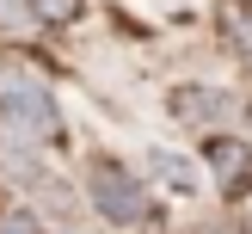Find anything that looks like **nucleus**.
<instances>
[{"mask_svg":"<svg viewBox=\"0 0 252 234\" xmlns=\"http://www.w3.org/2000/svg\"><path fill=\"white\" fill-rule=\"evenodd\" d=\"M0 117H6L12 135H25L37 148H62V135H68L56 93L43 80H31V74H0Z\"/></svg>","mask_w":252,"mask_h":234,"instance_id":"nucleus-1","label":"nucleus"},{"mask_svg":"<svg viewBox=\"0 0 252 234\" xmlns=\"http://www.w3.org/2000/svg\"><path fill=\"white\" fill-rule=\"evenodd\" d=\"M86 191H93L98 216L117 222V228H135V222L154 216V197H148L142 185H135V172H123L117 160H93V167H86Z\"/></svg>","mask_w":252,"mask_h":234,"instance_id":"nucleus-2","label":"nucleus"},{"mask_svg":"<svg viewBox=\"0 0 252 234\" xmlns=\"http://www.w3.org/2000/svg\"><path fill=\"white\" fill-rule=\"evenodd\" d=\"M203 160H209V172L221 179L228 197H246L252 191V148L240 142V135H209V142H203Z\"/></svg>","mask_w":252,"mask_h":234,"instance_id":"nucleus-3","label":"nucleus"},{"mask_svg":"<svg viewBox=\"0 0 252 234\" xmlns=\"http://www.w3.org/2000/svg\"><path fill=\"white\" fill-rule=\"evenodd\" d=\"M148 167L160 172V179L172 185V191H197V167L185 154H166V148H154V154H148Z\"/></svg>","mask_w":252,"mask_h":234,"instance_id":"nucleus-4","label":"nucleus"},{"mask_svg":"<svg viewBox=\"0 0 252 234\" xmlns=\"http://www.w3.org/2000/svg\"><path fill=\"white\" fill-rule=\"evenodd\" d=\"M216 105H221V93H209V86H179V93L166 99L172 117H209Z\"/></svg>","mask_w":252,"mask_h":234,"instance_id":"nucleus-5","label":"nucleus"},{"mask_svg":"<svg viewBox=\"0 0 252 234\" xmlns=\"http://www.w3.org/2000/svg\"><path fill=\"white\" fill-rule=\"evenodd\" d=\"M25 6H31L43 25H68L74 12H80V0H25Z\"/></svg>","mask_w":252,"mask_h":234,"instance_id":"nucleus-6","label":"nucleus"},{"mask_svg":"<svg viewBox=\"0 0 252 234\" xmlns=\"http://www.w3.org/2000/svg\"><path fill=\"white\" fill-rule=\"evenodd\" d=\"M221 25H228L234 37H240V49L252 56V12H246V6H234V0H228V6H221Z\"/></svg>","mask_w":252,"mask_h":234,"instance_id":"nucleus-7","label":"nucleus"},{"mask_svg":"<svg viewBox=\"0 0 252 234\" xmlns=\"http://www.w3.org/2000/svg\"><path fill=\"white\" fill-rule=\"evenodd\" d=\"M0 234H43V228H37L31 209H6V216H0Z\"/></svg>","mask_w":252,"mask_h":234,"instance_id":"nucleus-8","label":"nucleus"}]
</instances>
